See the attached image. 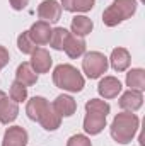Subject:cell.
I'll return each mask as SVG.
<instances>
[{"mask_svg": "<svg viewBox=\"0 0 145 146\" xmlns=\"http://www.w3.org/2000/svg\"><path fill=\"white\" fill-rule=\"evenodd\" d=\"M109 61H111L113 70H116V72H125V70L130 66L132 56H130L128 49H125V48H114L113 53H111Z\"/></svg>", "mask_w": 145, "mask_h": 146, "instance_id": "5bb4252c", "label": "cell"}, {"mask_svg": "<svg viewBox=\"0 0 145 146\" xmlns=\"http://www.w3.org/2000/svg\"><path fill=\"white\" fill-rule=\"evenodd\" d=\"M5 97H7V95H5V92H2V90H0V100H2V99H5Z\"/></svg>", "mask_w": 145, "mask_h": 146, "instance_id": "f1b7e54d", "label": "cell"}, {"mask_svg": "<svg viewBox=\"0 0 145 146\" xmlns=\"http://www.w3.org/2000/svg\"><path fill=\"white\" fill-rule=\"evenodd\" d=\"M51 106H53V109L56 110L62 117H70V115L75 114V110H77V102L73 100L70 95H65V94L58 95Z\"/></svg>", "mask_w": 145, "mask_h": 146, "instance_id": "8fae6325", "label": "cell"}, {"mask_svg": "<svg viewBox=\"0 0 145 146\" xmlns=\"http://www.w3.org/2000/svg\"><path fill=\"white\" fill-rule=\"evenodd\" d=\"M51 63H53V60H51L50 53H48L44 48H36V49L31 53V61H29V65L33 66V70L36 73H48L50 68H51Z\"/></svg>", "mask_w": 145, "mask_h": 146, "instance_id": "8992f818", "label": "cell"}, {"mask_svg": "<svg viewBox=\"0 0 145 146\" xmlns=\"http://www.w3.org/2000/svg\"><path fill=\"white\" fill-rule=\"evenodd\" d=\"M50 106V102L44 99V97H33L31 100H28V106H26V114L31 121H39L41 114L46 110V107Z\"/></svg>", "mask_w": 145, "mask_h": 146, "instance_id": "2e32d148", "label": "cell"}, {"mask_svg": "<svg viewBox=\"0 0 145 146\" xmlns=\"http://www.w3.org/2000/svg\"><path fill=\"white\" fill-rule=\"evenodd\" d=\"M10 99L14 100V102H22V100H26L28 99V87L26 85H22L21 82H12V85H10Z\"/></svg>", "mask_w": 145, "mask_h": 146, "instance_id": "d4e9b609", "label": "cell"}, {"mask_svg": "<svg viewBox=\"0 0 145 146\" xmlns=\"http://www.w3.org/2000/svg\"><path fill=\"white\" fill-rule=\"evenodd\" d=\"M121 88H123L121 82L118 78H114V76H104L99 82V85H97V92L104 99H114V97H118V94L121 92Z\"/></svg>", "mask_w": 145, "mask_h": 146, "instance_id": "9c48e42d", "label": "cell"}, {"mask_svg": "<svg viewBox=\"0 0 145 146\" xmlns=\"http://www.w3.org/2000/svg\"><path fill=\"white\" fill-rule=\"evenodd\" d=\"M38 122L43 126V129H46V131H55V129H58V127H60L62 115L53 109V106L50 104V106L46 107V110L41 114V117H39V121H38Z\"/></svg>", "mask_w": 145, "mask_h": 146, "instance_id": "9a60e30c", "label": "cell"}, {"mask_svg": "<svg viewBox=\"0 0 145 146\" xmlns=\"http://www.w3.org/2000/svg\"><path fill=\"white\" fill-rule=\"evenodd\" d=\"M17 48H19V51L24 53V54H31V53L36 49V44H34L33 39L29 37V33H28V31H24V33L19 34V37H17Z\"/></svg>", "mask_w": 145, "mask_h": 146, "instance_id": "cb8c5ba5", "label": "cell"}, {"mask_svg": "<svg viewBox=\"0 0 145 146\" xmlns=\"http://www.w3.org/2000/svg\"><path fill=\"white\" fill-rule=\"evenodd\" d=\"M72 33L75 36H87V34H91V31H92V27H94V24H92V21L89 19V17H85V15H75L72 19Z\"/></svg>", "mask_w": 145, "mask_h": 146, "instance_id": "d6986e66", "label": "cell"}, {"mask_svg": "<svg viewBox=\"0 0 145 146\" xmlns=\"http://www.w3.org/2000/svg\"><path fill=\"white\" fill-rule=\"evenodd\" d=\"M138 117L132 112H119L111 122V136L119 145H128L138 131Z\"/></svg>", "mask_w": 145, "mask_h": 146, "instance_id": "6da1fadb", "label": "cell"}, {"mask_svg": "<svg viewBox=\"0 0 145 146\" xmlns=\"http://www.w3.org/2000/svg\"><path fill=\"white\" fill-rule=\"evenodd\" d=\"M29 37L33 39V42L36 46H43V44H48L50 42V37H51V27L48 22L44 21H38L31 26V29L28 31Z\"/></svg>", "mask_w": 145, "mask_h": 146, "instance_id": "ba28073f", "label": "cell"}, {"mask_svg": "<svg viewBox=\"0 0 145 146\" xmlns=\"http://www.w3.org/2000/svg\"><path fill=\"white\" fill-rule=\"evenodd\" d=\"M85 41H84V37L80 36H75V34H70L68 39H67V42H65V53L70 56V58H79V56H82L84 53H85Z\"/></svg>", "mask_w": 145, "mask_h": 146, "instance_id": "e0dca14e", "label": "cell"}, {"mask_svg": "<svg viewBox=\"0 0 145 146\" xmlns=\"http://www.w3.org/2000/svg\"><path fill=\"white\" fill-rule=\"evenodd\" d=\"M38 15H39L41 21H44L48 24L58 22L60 15H62V5L56 0H44L38 7Z\"/></svg>", "mask_w": 145, "mask_h": 146, "instance_id": "5b68a950", "label": "cell"}, {"mask_svg": "<svg viewBox=\"0 0 145 146\" xmlns=\"http://www.w3.org/2000/svg\"><path fill=\"white\" fill-rule=\"evenodd\" d=\"M9 2H10V5H12L14 10H22V9H26L28 3H29V0H9Z\"/></svg>", "mask_w": 145, "mask_h": 146, "instance_id": "83f0119b", "label": "cell"}, {"mask_svg": "<svg viewBox=\"0 0 145 146\" xmlns=\"http://www.w3.org/2000/svg\"><path fill=\"white\" fill-rule=\"evenodd\" d=\"M19 114V107H17V102H14L12 99L5 97L0 100V122L2 124H10L15 121Z\"/></svg>", "mask_w": 145, "mask_h": 146, "instance_id": "4fadbf2b", "label": "cell"}, {"mask_svg": "<svg viewBox=\"0 0 145 146\" xmlns=\"http://www.w3.org/2000/svg\"><path fill=\"white\" fill-rule=\"evenodd\" d=\"M82 70L89 78H99L108 70V58L99 51H91L82 60Z\"/></svg>", "mask_w": 145, "mask_h": 146, "instance_id": "277c9868", "label": "cell"}, {"mask_svg": "<svg viewBox=\"0 0 145 146\" xmlns=\"http://www.w3.org/2000/svg\"><path fill=\"white\" fill-rule=\"evenodd\" d=\"M53 83L67 92H80L84 88V76L72 65H58L53 70Z\"/></svg>", "mask_w": 145, "mask_h": 146, "instance_id": "7a4b0ae2", "label": "cell"}, {"mask_svg": "<svg viewBox=\"0 0 145 146\" xmlns=\"http://www.w3.org/2000/svg\"><path fill=\"white\" fill-rule=\"evenodd\" d=\"M85 110L87 112H94V114H101V115H108L111 107L108 102L101 100V99H91L85 104Z\"/></svg>", "mask_w": 145, "mask_h": 146, "instance_id": "603a6c76", "label": "cell"}, {"mask_svg": "<svg viewBox=\"0 0 145 146\" xmlns=\"http://www.w3.org/2000/svg\"><path fill=\"white\" fill-rule=\"evenodd\" d=\"M96 0H62V9L67 12H89Z\"/></svg>", "mask_w": 145, "mask_h": 146, "instance_id": "44dd1931", "label": "cell"}, {"mask_svg": "<svg viewBox=\"0 0 145 146\" xmlns=\"http://www.w3.org/2000/svg\"><path fill=\"white\" fill-rule=\"evenodd\" d=\"M67 146H92L91 139L84 134H75L72 136L68 141H67Z\"/></svg>", "mask_w": 145, "mask_h": 146, "instance_id": "484cf974", "label": "cell"}, {"mask_svg": "<svg viewBox=\"0 0 145 146\" xmlns=\"http://www.w3.org/2000/svg\"><path fill=\"white\" fill-rule=\"evenodd\" d=\"M126 85L130 90H138L142 92L145 88V70L142 68H133L126 73Z\"/></svg>", "mask_w": 145, "mask_h": 146, "instance_id": "ffe728a7", "label": "cell"}, {"mask_svg": "<svg viewBox=\"0 0 145 146\" xmlns=\"http://www.w3.org/2000/svg\"><path fill=\"white\" fill-rule=\"evenodd\" d=\"M119 107L125 112H133V110L140 109L144 104V95L138 90H128L119 97Z\"/></svg>", "mask_w": 145, "mask_h": 146, "instance_id": "30bf717a", "label": "cell"}, {"mask_svg": "<svg viewBox=\"0 0 145 146\" xmlns=\"http://www.w3.org/2000/svg\"><path fill=\"white\" fill-rule=\"evenodd\" d=\"M9 61H10V54H9V51H7L3 46H0V68L7 66Z\"/></svg>", "mask_w": 145, "mask_h": 146, "instance_id": "4316f807", "label": "cell"}, {"mask_svg": "<svg viewBox=\"0 0 145 146\" xmlns=\"http://www.w3.org/2000/svg\"><path fill=\"white\" fill-rule=\"evenodd\" d=\"M137 12V0H114L103 12V22L108 27H114L119 22L130 19Z\"/></svg>", "mask_w": 145, "mask_h": 146, "instance_id": "3957f363", "label": "cell"}, {"mask_svg": "<svg viewBox=\"0 0 145 146\" xmlns=\"http://www.w3.org/2000/svg\"><path fill=\"white\" fill-rule=\"evenodd\" d=\"M0 70H2V68H0Z\"/></svg>", "mask_w": 145, "mask_h": 146, "instance_id": "f546056e", "label": "cell"}, {"mask_svg": "<svg viewBox=\"0 0 145 146\" xmlns=\"http://www.w3.org/2000/svg\"><path fill=\"white\" fill-rule=\"evenodd\" d=\"M70 36V33L65 27H55L51 29V37H50V46L56 51H62L65 48V42Z\"/></svg>", "mask_w": 145, "mask_h": 146, "instance_id": "7402d4cb", "label": "cell"}, {"mask_svg": "<svg viewBox=\"0 0 145 146\" xmlns=\"http://www.w3.org/2000/svg\"><path fill=\"white\" fill-rule=\"evenodd\" d=\"M104 127H106V115L87 112V115L84 119V131L87 134H99Z\"/></svg>", "mask_w": 145, "mask_h": 146, "instance_id": "7c38bea8", "label": "cell"}, {"mask_svg": "<svg viewBox=\"0 0 145 146\" xmlns=\"http://www.w3.org/2000/svg\"><path fill=\"white\" fill-rule=\"evenodd\" d=\"M2 146H28V131L22 126H12L5 131Z\"/></svg>", "mask_w": 145, "mask_h": 146, "instance_id": "52a82bcc", "label": "cell"}, {"mask_svg": "<svg viewBox=\"0 0 145 146\" xmlns=\"http://www.w3.org/2000/svg\"><path fill=\"white\" fill-rule=\"evenodd\" d=\"M15 80L26 87H31L38 82V73L33 70V66L29 63H21L15 70Z\"/></svg>", "mask_w": 145, "mask_h": 146, "instance_id": "ac0fdd59", "label": "cell"}]
</instances>
